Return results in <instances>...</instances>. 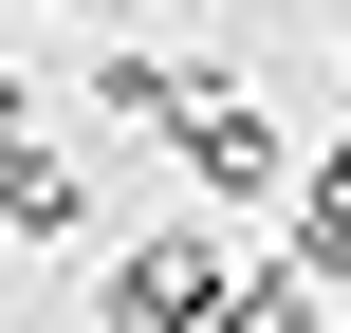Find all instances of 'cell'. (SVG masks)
Here are the masks:
<instances>
[{
  "instance_id": "obj_1",
  "label": "cell",
  "mask_w": 351,
  "mask_h": 333,
  "mask_svg": "<svg viewBox=\"0 0 351 333\" xmlns=\"http://www.w3.org/2000/svg\"><path fill=\"white\" fill-rule=\"evenodd\" d=\"M222 297H241V260H222L204 222H148V241L93 260V315H111V333H204Z\"/></svg>"
},
{
  "instance_id": "obj_5",
  "label": "cell",
  "mask_w": 351,
  "mask_h": 333,
  "mask_svg": "<svg viewBox=\"0 0 351 333\" xmlns=\"http://www.w3.org/2000/svg\"><path fill=\"white\" fill-rule=\"evenodd\" d=\"M185 93H204L185 56H111V74H93V111H111V130H185Z\"/></svg>"
},
{
  "instance_id": "obj_6",
  "label": "cell",
  "mask_w": 351,
  "mask_h": 333,
  "mask_svg": "<svg viewBox=\"0 0 351 333\" xmlns=\"http://www.w3.org/2000/svg\"><path fill=\"white\" fill-rule=\"evenodd\" d=\"M296 260H315V278H351V130L315 148V185H296Z\"/></svg>"
},
{
  "instance_id": "obj_3",
  "label": "cell",
  "mask_w": 351,
  "mask_h": 333,
  "mask_svg": "<svg viewBox=\"0 0 351 333\" xmlns=\"http://www.w3.org/2000/svg\"><path fill=\"white\" fill-rule=\"evenodd\" d=\"M0 222H37V241H74V167L37 148V93L0 74Z\"/></svg>"
},
{
  "instance_id": "obj_2",
  "label": "cell",
  "mask_w": 351,
  "mask_h": 333,
  "mask_svg": "<svg viewBox=\"0 0 351 333\" xmlns=\"http://www.w3.org/2000/svg\"><path fill=\"white\" fill-rule=\"evenodd\" d=\"M185 185H204V204H259V185H296V148H278V111L204 74V93H185Z\"/></svg>"
},
{
  "instance_id": "obj_4",
  "label": "cell",
  "mask_w": 351,
  "mask_h": 333,
  "mask_svg": "<svg viewBox=\"0 0 351 333\" xmlns=\"http://www.w3.org/2000/svg\"><path fill=\"white\" fill-rule=\"evenodd\" d=\"M222 333H333V278H315V260H259V278L222 297Z\"/></svg>"
}]
</instances>
